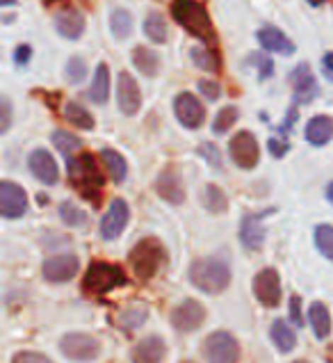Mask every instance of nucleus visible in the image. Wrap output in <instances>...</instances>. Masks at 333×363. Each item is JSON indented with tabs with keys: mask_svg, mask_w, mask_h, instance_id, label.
<instances>
[{
	"mask_svg": "<svg viewBox=\"0 0 333 363\" xmlns=\"http://www.w3.org/2000/svg\"><path fill=\"white\" fill-rule=\"evenodd\" d=\"M171 18L185 28L192 37L213 44L215 41V28L208 9L199 3V0H174L171 3Z\"/></svg>",
	"mask_w": 333,
	"mask_h": 363,
	"instance_id": "1",
	"label": "nucleus"
},
{
	"mask_svg": "<svg viewBox=\"0 0 333 363\" xmlns=\"http://www.w3.org/2000/svg\"><path fill=\"white\" fill-rule=\"evenodd\" d=\"M69 179L85 199L91 203H101V188L106 181H103L98 162L91 153H80L76 158H69Z\"/></svg>",
	"mask_w": 333,
	"mask_h": 363,
	"instance_id": "2",
	"label": "nucleus"
},
{
	"mask_svg": "<svg viewBox=\"0 0 333 363\" xmlns=\"http://www.w3.org/2000/svg\"><path fill=\"white\" fill-rule=\"evenodd\" d=\"M190 284L201 293L217 295L231 284V267L222 258H199L190 265Z\"/></svg>",
	"mask_w": 333,
	"mask_h": 363,
	"instance_id": "3",
	"label": "nucleus"
},
{
	"mask_svg": "<svg viewBox=\"0 0 333 363\" xmlns=\"http://www.w3.org/2000/svg\"><path fill=\"white\" fill-rule=\"evenodd\" d=\"M166 258V252L160 240H155V238H144L137 245L132 247V252L128 256L130 261V267L137 279H151L158 274V269L162 267Z\"/></svg>",
	"mask_w": 333,
	"mask_h": 363,
	"instance_id": "4",
	"label": "nucleus"
},
{
	"mask_svg": "<svg viewBox=\"0 0 333 363\" xmlns=\"http://www.w3.org/2000/svg\"><path fill=\"white\" fill-rule=\"evenodd\" d=\"M126 284V272L119 267V265H112V263H106V261H94L87 272H85V279H82V288H85V293L89 295H106L110 290L119 288Z\"/></svg>",
	"mask_w": 333,
	"mask_h": 363,
	"instance_id": "5",
	"label": "nucleus"
},
{
	"mask_svg": "<svg viewBox=\"0 0 333 363\" xmlns=\"http://www.w3.org/2000/svg\"><path fill=\"white\" fill-rule=\"evenodd\" d=\"M208 363H240V343L228 331H213L203 343Z\"/></svg>",
	"mask_w": 333,
	"mask_h": 363,
	"instance_id": "6",
	"label": "nucleus"
},
{
	"mask_svg": "<svg viewBox=\"0 0 333 363\" xmlns=\"http://www.w3.org/2000/svg\"><path fill=\"white\" fill-rule=\"evenodd\" d=\"M228 155L240 169H254L260 160V147L258 140L249 130L235 133L228 142Z\"/></svg>",
	"mask_w": 333,
	"mask_h": 363,
	"instance_id": "7",
	"label": "nucleus"
},
{
	"mask_svg": "<svg viewBox=\"0 0 333 363\" xmlns=\"http://www.w3.org/2000/svg\"><path fill=\"white\" fill-rule=\"evenodd\" d=\"M60 350L62 354L71 361H94L101 352V343L89 334H80V331H74V334H67L60 340Z\"/></svg>",
	"mask_w": 333,
	"mask_h": 363,
	"instance_id": "8",
	"label": "nucleus"
},
{
	"mask_svg": "<svg viewBox=\"0 0 333 363\" xmlns=\"http://www.w3.org/2000/svg\"><path fill=\"white\" fill-rule=\"evenodd\" d=\"M28 211V194L14 181H0V217L18 220Z\"/></svg>",
	"mask_w": 333,
	"mask_h": 363,
	"instance_id": "9",
	"label": "nucleus"
},
{
	"mask_svg": "<svg viewBox=\"0 0 333 363\" xmlns=\"http://www.w3.org/2000/svg\"><path fill=\"white\" fill-rule=\"evenodd\" d=\"M254 295H256L258 302L267 308H276L281 304V295H283V290H281V277L274 267H265L256 274Z\"/></svg>",
	"mask_w": 333,
	"mask_h": 363,
	"instance_id": "10",
	"label": "nucleus"
},
{
	"mask_svg": "<svg viewBox=\"0 0 333 363\" xmlns=\"http://www.w3.org/2000/svg\"><path fill=\"white\" fill-rule=\"evenodd\" d=\"M174 112H176V119L190 130L203 126V121H205L203 103L194 94H190V91H181V94L174 99Z\"/></svg>",
	"mask_w": 333,
	"mask_h": 363,
	"instance_id": "11",
	"label": "nucleus"
},
{
	"mask_svg": "<svg viewBox=\"0 0 333 363\" xmlns=\"http://www.w3.org/2000/svg\"><path fill=\"white\" fill-rule=\"evenodd\" d=\"M78 269H80L78 256L60 254V256H53V258H48V261H44V265H41V274H44V279L50 284H67L78 274Z\"/></svg>",
	"mask_w": 333,
	"mask_h": 363,
	"instance_id": "12",
	"label": "nucleus"
},
{
	"mask_svg": "<svg viewBox=\"0 0 333 363\" xmlns=\"http://www.w3.org/2000/svg\"><path fill=\"white\" fill-rule=\"evenodd\" d=\"M205 323V306L199 299H183L171 311V325L179 331H196Z\"/></svg>",
	"mask_w": 333,
	"mask_h": 363,
	"instance_id": "13",
	"label": "nucleus"
},
{
	"mask_svg": "<svg viewBox=\"0 0 333 363\" xmlns=\"http://www.w3.org/2000/svg\"><path fill=\"white\" fill-rule=\"evenodd\" d=\"M117 103H119V110L126 117L137 115L140 108H142L140 85L135 82V78L128 74V71H119V78H117Z\"/></svg>",
	"mask_w": 333,
	"mask_h": 363,
	"instance_id": "14",
	"label": "nucleus"
},
{
	"mask_svg": "<svg viewBox=\"0 0 333 363\" xmlns=\"http://www.w3.org/2000/svg\"><path fill=\"white\" fill-rule=\"evenodd\" d=\"M128 220H130L128 203L123 201V199H114L110 203L108 213L103 215V220H101V235H103V240H114V238H119L121 231L126 229Z\"/></svg>",
	"mask_w": 333,
	"mask_h": 363,
	"instance_id": "15",
	"label": "nucleus"
},
{
	"mask_svg": "<svg viewBox=\"0 0 333 363\" xmlns=\"http://www.w3.org/2000/svg\"><path fill=\"white\" fill-rule=\"evenodd\" d=\"M28 167H30V172H33L35 179L41 181L44 185H55L57 179H60L57 162H55V158L46 149H37V151L30 153Z\"/></svg>",
	"mask_w": 333,
	"mask_h": 363,
	"instance_id": "16",
	"label": "nucleus"
},
{
	"mask_svg": "<svg viewBox=\"0 0 333 363\" xmlns=\"http://www.w3.org/2000/svg\"><path fill=\"white\" fill-rule=\"evenodd\" d=\"M272 211L265 213H249L242 217L240 224V240L249 249V252H258L265 242V229H263V217L269 215Z\"/></svg>",
	"mask_w": 333,
	"mask_h": 363,
	"instance_id": "17",
	"label": "nucleus"
},
{
	"mask_svg": "<svg viewBox=\"0 0 333 363\" xmlns=\"http://www.w3.org/2000/svg\"><path fill=\"white\" fill-rule=\"evenodd\" d=\"M290 82H293V89H295V103H310L320 91L317 80L308 65H299L293 71V76H290Z\"/></svg>",
	"mask_w": 333,
	"mask_h": 363,
	"instance_id": "18",
	"label": "nucleus"
},
{
	"mask_svg": "<svg viewBox=\"0 0 333 363\" xmlns=\"http://www.w3.org/2000/svg\"><path fill=\"white\" fill-rule=\"evenodd\" d=\"M155 192H158L166 203L181 206L185 201V188L176 169H164L158 179H155Z\"/></svg>",
	"mask_w": 333,
	"mask_h": 363,
	"instance_id": "19",
	"label": "nucleus"
},
{
	"mask_svg": "<svg viewBox=\"0 0 333 363\" xmlns=\"http://www.w3.org/2000/svg\"><path fill=\"white\" fill-rule=\"evenodd\" d=\"M166 345L160 336H147L132 347V363H162Z\"/></svg>",
	"mask_w": 333,
	"mask_h": 363,
	"instance_id": "20",
	"label": "nucleus"
},
{
	"mask_svg": "<svg viewBox=\"0 0 333 363\" xmlns=\"http://www.w3.org/2000/svg\"><path fill=\"white\" fill-rule=\"evenodd\" d=\"M258 41L265 50H272V53H281V55H293L295 53L293 41L281 33L278 28H272V26L258 30Z\"/></svg>",
	"mask_w": 333,
	"mask_h": 363,
	"instance_id": "21",
	"label": "nucleus"
},
{
	"mask_svg": "<svg viewBox=\"0 0 333 363\" xmlns=\"http://www.w3.org/2000/svg\"><path fill=\"white\" fill-rule=\"evenodd\" d=\"M55 28L64 39L74 41V39H78L82 33H85V16H82L80 12H76V9H67V12L57 14Z\"/></svg>",
	"mask_w": 333,
	"mask_h": 363,
	"instance_id": "22",
	"label": "nucleus"
},
{
	"mask_svg": "<svg viewBox=\"0 0 333 363\" xmlns=\"http://www.w3.org/2000/svg\"><path fill=\"white\" fill-rule=\"evenodd\" d=\"M333 138V119L327 115H317L308 121L306 126V140L315 147H324Z\"/></svg>",
	"mask_w": 333,
	"mask_h": 363,
	"instance_id": "23",
	"label": "nucleus"
},
{
	"mask_svg": "<svg viewBox=\"0 0 333 363\" xmlns=\"http://www.w3.org/2000/svg\"><path fill=\"white\" fill-rule=\"evenodd\" d=\"M89 99L94 103H98V106L108 103V99H110V69H108L106 62H101V65L96 67V71H94V80H91V87H89Z\"/></svg>",
	"mask_w": 333,
	"mask_h": 363,
	"instance_id": "24",
	"label": "nucleus"
},
{
	"mask_svg": "<svg viewBox=\"0 0 333 363\" xmlns=\"http://www.w3.org/2000/svg\"><path fill=\"white\" fill-rule=\"evenodd\" d=\"M132 65L140 74L155 76L160 69V57H158V53H153V50L147 46H135L132 48Z\"/></svg>",
	"mask_w": 333,
	"mask_h": 363,
	"instance_id": "25",
	"label": "nucleus"
},
{
	"mask_svg": "<svg viewBox=\"0 0 333 363\" xmlns=\"http://www.w3.org/2000/svg\"><path fill=\"white\" fill-rule=\"evenodd\" d=\"M101 160H103V164H106V169H108L110 179L114 183H121L123 179H126L128 164H126V158H123L121 153H117L114 149H103L101 151Z\"/></svg>",
	"mask_w": 333,
	"mask_h": 363,
	"instance_id": "26",
	"label": "nucleus"
},
{
	"mask_svg": "<svg viewBox=\"0 0 333 363\" xmlns=\"http://www.w3.org/2000/svg\"><path fill=\"white\" fill-rule=\"evenodd\" d=\"M269 336H272V343L281 352H293L297 345V334L290 329V325L286 323V320H276V323L272 325V329H269Z\"/></svg>",
	"mask_w": 333,
	"mask_h": 363,
	"instance_id": "27",
	"label": "nucleus"
},
{
	"mask_svg": "<svg viewBox=\"0 0 333 363\" xmlns=\"http://www.w3.org/2000/svg\"><path fill=\"white\" fill-rule=\"evenodd\" d=\"M308 320H310V327H313V334L322 340L331 334V313L329 308L322 304V302H315L308 311Z\"/></svg>",
	"mask_w": 333,
	"mask_h": 363,
	"instance_id": "28",
	"label": "nucleus"
},
{
	"mask_svg": "<svg viewBox=\"0 0 333 363\" xmlns=\"http://www.w3.org/2000/svg\"><path fill=\"white\" fill-rule=\"evenodd\" d=\"M64 119L71 123V126L82 128V130H91L94 128V117L89 115V110H85L78 103H67L64 108Z\"/></svg>",
	"mask_w": 333,
	"mask_h": 363,
	"instance_id": "29",
	"label": "nucleus"
},
{
	"mask_svg": "<svg viewBox=\"0 0 333 363\" xmlns=\"http://www.w3.org/2000/svg\"><path fill=\"white\" fill-rule=\"evenodd\" d=\"M203 203H205V208L215 213V215H220L228 208V199H226V194L224 190L220 188V185H205V190H203Z\"/></svg>",
	"mask_w": 333,
	"mask_h": 363,
	"instance_id": "30",
	"label": "nucleus"
},
{
	"mask_svg": "<svg viewBox=\"0 0 333 363\" xmlns=\"http://www.w3.org/2000/svg\"><path fill=\"white\" fill-rule=\"evenodd\" d=\"M110 28H112V35L117 39H126L132 33V16L128 9H114L112 16H110Z\"/></svg>",
	"mask_w": 333,
	"mask_h": 363,
	"instance_id": "31",
	"label": "nucleus"
},
{
	"mask_svg": "<svg viewBox=\"0 0 333 363\" xmlns=\"http://www.w3.org/2000/svg\"><path fill=\"white\" fill-rule=\"evenodd\" d=\"M144 33H147V37L153 41V44H164L166 41V21L158 12L149 14L147 21H144Z\"/></svg>",
	"mask_w": 333,
	"mask_h": 363,
	"instance_id": "32",
	"label": "nucleus"
},
{
	"mask_svg": "<svg viewBox=\"0 0 333 363\" xmlns=\"http://www.w3.org/2000/svg\"><path fill=\"white\" fill-rule=\"evenodd\" d=\"M237 117H240V112H237L235 106H226V108H222L220 112H217L215 121H213V133H215V135H224L228 128H233V123L237 121Z\"/></svg>",
	"mask_w": 333,
	"mask_h": 363,
	"instance_id": "33",
	"label": "nucleus"
},
{
	"mask_svg": "<svg viewBox=\"0 0 333 363\" xmlns=\"http://www.w3.org/2000/svg\"><path fill=\"white\" fill-rule=\"evenodd\" d=\"M53 144H55V149L60 153H64V155H71V153H76L82 144L80 140L76 138L74 133H69V130H55L53 133Z\"/></svg>",
	"mask_w": 333,
	"mask_h": 363,
	"instance_id": "34",
	"label": "nucleus"
},
{
	"mask_svg": "<svg viewBox=\"0 0 333 363\" xmlns=\"http://www.w3.org/2000/svg\"><path fill=\"white\" fill-rule=\"evenodd\" d=\"M315 245L322 252V256H327L329 261H333V226L331 224H320L315 229Z\"/></svg>",
	"mask_w": 333,
	"mask_h": 363,
	"instance_id": "35",
	"label": "nucleus"
},
{
	"mask_svg": "<svg viewBox=\"0 0 333 363\" xmlns=\"http://www.w3.org/2000/svg\"><path fill=\"white\" fill-rule=\"evenodd\" d=\"M60 217H62V222H64L67 226H82V224L87 222L85 211H80L74 201H62V206H60Z\"/></svg>",
	"mask_w": 333,
	"mask_h": 363,
	"instance_id": "36",
	"label": "nucleus"
},
{
	"mask_svg": "<svg viewBox=\"0 0 333 363\" xmlns=\"http://www.w3.org/2000/svg\"><path fill=\"white\" fill-rule=\"evenodd\" d=\"M192 60H194V65L199 69H203V71H217V69H220V60H217V55L210 53L208 48H201V46L192 48Z\"/></svg>",
	"mask_w": 333,
	"mask_h": 363,
	"instance_id": "37",
	"label": "nucleus"
},
{
	"mask_svg": "<svg viewBox=\"0 0 333 363\" xmlns=\"http://www.w3.org/2000/svg\"><path fill=\"white\" fill-rule=\"evenodd\" d=\"M147 320V308L144 306H130L121 313V325L126 329H137Z\"/></svg>",
	"mask_w": 333,
	"mask_h": 363,
	"instance_id": "38",
	"label": "nucleus"
},
{
	"mask_svg": "<svg viewBox=\"0 0 333 363\" xmlns=\"http://www.w3.org/2000/svg\"><path fill=\"white\" fill-rule=\"evenodd\" d=\"M87 76V65H85V60H80V57H71L67 62V80L69 82H82Z\"/></svg>",
	"mask_w": 333,
	"mask_h": 363,
	"instance_id": "39",
	"label": "nucleus"
},
{
	"mask_svg": "<svg viewBox=\"0 0 333 363\" xmlns=\"http://www.w3.org/2000/svg\"><path fill=\"white\" fill-rule=\"evenodd\" d=\"M12 101H9L5 94H0V135H5L9 128H12Z\"/></svg>",
	"mask_w": 333,
	"mask_h": 363,
	"instance_id": "40",
	"label": "nucleus"
},
{
	"mask_svg": "<svg viewBox=\"0 0 333 363\" xmlns=\"http://www.w3.org/2000/svg\"><path fill=\"white\" fill-rule=\"evenodd\" d=\"M249 65H256L258 67V74H260V80H265L274 74V62L269 60L267 55H260V53H252L249 57Z\"/></svg>",
	"mask_w": 333,
	"mask_h": 363,
	"instance_id": "41",
	"label": "nucleus"
},
{
	"mask_svg": "<svg viewBox=\"0 0 333 363\" xmlns=\"http://www.w3.org/2000/svg\"><path fill=\"white\" fill-rule=\"evenodd\" d=\"M12 363H53L46 354L41 352H33V350H23V352H16Z\"/></svg>",
	"mask_w": 333,
	"mask_h": 363,
	"instance_id": "42",
	"label": "nucleus"
},
{
	"mask_svg": "<svg viewBox=\"0 0 333 363\" xmlns=\"http://www.w3.org/2000/svg\"><path fill=\"white\" fill-rule=\"evenodd\" d=\"M199 153L203 155V158L213 164V167H222V155H220V151H217V147L215 144H208V142H203L201 147H199Z\"/></svg>",
	"mask_w": 333,
	"mask_h": 363,
	"instance_id": "43",
	"label": "nucleus"
},
{
	"mask_svg": "<svg viewBox=\"0 0 333 363\" xmlns=\"http://www.w3.org/2000/svg\"><path fill=\"white\" fill-rule=\"evenodd\" d=\"M199 89H201V94L208 99V101H217L222 96V87L217 85L215 80H201L199 82Z\"/></svg>",
	"mask_w": 333,
	"mask_h": 363,
	"instance_id": "44",
	"label": "nucleus"
},
{
	"mask_svg": "<svg viewBox=\"0 0 333 363\" xmlns=\"http://www.w3.org/2000/svg\"><path fill=\"white\" fill-rule=\"evenodd\" d=\"M290 318H293V323L297 327H304V315H301V299L297 295L290 299Z\"/></svg>",
	"mask_w": 333,
	"mask_h": 363,
	"instance_id": "45",
	"label": "nucleus"
},
{
	"mask_svg": "<svg viewBox=\"0 0 333 363\" xmlns=\"http://www.w3.org/2000/svg\"><path fill=\"white\" fill-rule=\"evenodd\" d=\"M269 151H272V155H276V158H281V155H286L288 144L278 140H269Z\"/></svg>",
	"mask_w": 333,
	"mask_h": 363,
	"instance_id": "46",
	"label": "nucleus"
},
{
	"mask_svg": "<svg viewBox=\"0 0 333 363\" xmlns=\"http://www.w3.org/2000/svg\"><path fill=\"white\" fill-rule=\"evenodd\" d=\"M30 53H33V50H30V46H18L16 53H14V60L18 62V65H26V62L30 60Z\"/></svg>",
	"mask_w": 333,
	"mask_h": 363,
	"instance_id": "47",
	"label": "nucleus"
},
{
	"mask_svg": "<svg viewBox=\"0 0 333 363\" xmlns=\"http://www.w3.org/2000/svg\"><path fill=\"white\" fill-rule=\"evenodd\" d=\"M324 69H327V71H331V74H333V50H331V53H327V55H324Z\"/></svg>",
	"mask_w": 333,
	"mask_h": 363,
	"instance_id": "48",
	"label": "nucleus"
},
{
	"mask_svg": "<svg viewBox=\"0 0 333 363\" xmlns=\"http://www.w3.org/2000/svg\"><path fill=\"white\" fill-rule=\"evenodd\" d=\"M327 199L333 203V183H329V188H327Z\"/></svg>",
	"mask_w": 333,
	"mask_h": 363,
	"instance_id": "49",
	"label": "nucleus"
},
{
	"mask_svg": "<svg viewBox=\"0 0 333 363\" xmlns=\"http://www.w3.org/2000/svg\"><path fill=\"white\" fill-rule=\"evenodd\" d=\"M308 3H310V5H313V7H320L322 3H324V0H308Z\"/></svg>",
	"mask_w": 333,
	"mask_h": 363,
	"instance_id": "50",
	"label": "nucleus"
},
{
	"mask_svg": "<svg viewBox=\"0 0 333 363\" xmlns=\"http://www.w3.org/2000/svg\"><path fill=\"white\" fill-rule=\"evenodd\" d=\"M16 0H0V5H14Z\"/></svg>",
	"mask_w": 333,
	"mask_h": 363,
	"instance_id": "51",
	"label": "nucleus"
},
{
	"mask_svg": "<svg viewBox=\"0 0 333 363\" xmlns=\"http://www.w3.org/2000/svg\"><path fill=\"white\" fill-rule=\"evenodd\" d=\"M293 363H308V361H293Z\"/></svg>",
	"mask_w": 333,
	"mask_h": 363,
	"instance_id": "52",
	"label": "nucleus"
},
{
	"mask_svg": "<svg viewBox=\"0 0 333 363\" xmlns=\"http://www.w3.org/2000/svg\"><path fill=\"white\" fill-rule=\"evenodd\" d=\"M46 3H57V0H46Z\"/></svg>",
	"mask_w": 333,
	"mask_h": 363,
	"instance_id": "53",
	"label": "nucleus"
},
{
	"mask_svg": "<svg viewBox=\"0 0 333 363\" xmlns=\"http://www.w3.org/2000/svg\"><path fill=\"white\" fill-rule=\"evenodd\" d=\"M183 363H192V361H183Z\"/></svg>",
	"mask_w": 333,
	"mask_h": 363,
	"instance_id": "54",
	"label": "nucleus"
}]
</instances>
